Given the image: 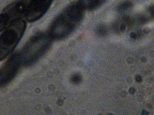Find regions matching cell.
Masks as SVG:
<instances>
[{
  "instance_id": "obj_1",
  "label": "cell",
  "mask_w": 154,
  "mask_h": 115,
  "mask_svg": "<svg viewBox=\"0 0 154 115\" xmlns=\"http://www.w3.org/2000/svg\"><path fill=\"white\" fill-rule=\"evenodd\" d=\"M24 21L17 20L11 23L0 36V60L7 57L19 43L25 30Z\"/></svg>"
},
{
  "instance_id": "obj_2",
  "label": "cell",
  "mask_w": 154,
  "mask_h": 115,
  "mask_svg": "<svg viewBox=\"0 0 154 115\" xmlns=\"http://www.w3.org/2000/svg\"><path fill=\"white\" fill-rule=\"evenodd\" d=\"M21 62L20 55L15 54L0 69V86L7 83L16 74Z\"/></svg>"
},
{
  "instance_id": "obj_3",
  "label": "cell",
  "mask_w": 154,
  "mask_h": 115,
  "mask_svg": "<svg viewBox=\"0 0 154 115\" xmlns=\"http://www.w3.org/2000/svg\"><path fill=\"white\" fill-rule=\"evenodd\" d=\"M29 0H16L5 8L4 14L9 19L10 23L21 20L26 13L29 7Z\"/></svg>"
},
{
  "instance_id": "obj_4",
  "label": "cell",
  "mask_w": 154,
  "mask_h": 115,
  "mask_svg": "<svg viewBox=\"0 0 154 115\" xmlns=\"http://www.w3.org/2000/svg\"><path fill=\"white\" fill-rule=\"evenodd\" d=\"M8 23L10 22L8 16L5 14H0V32L6 28Z\"/></svg>"
},
{
  "instance_id": "obj_5",
  "label": "cell",
  "mask_w": 154,
  "mask_h": 115,
  "mask_svg": "<svg viewBox=\"0 0 154 115\" xmlns=\"http://www.w3.org/2000/svg\"><path fill=\"white\" fill-rule=\"evenodd\" d=\"M136 79L137 81L140 82L142 80V77L140 76H137L136 78Z\"/></svg>"
},
{
  "instance_id": "obj_6",
  "label": "cell",
  "mask_w": 154,
  "mask_h": 115,
  "mask_svg": "<svg viewBox=\"0 0 154 115\" xmlns=\"http://www.w3.org/2000/svg\"><path fill=\"white\" fill-rule=\"evenodd\" d=\"M135 91V89H134V88H131V89H130V92L132 94H134Z\"/></svg>"
},
{
  "instance_id": "obj_7",
  "label": "cell",
  "mask_w": 154,
  "mask_h": 115,
  "mask_svg": "<svg viewBox=\"0 0 154 115\" xmlns=\"http://www.w3.org/2000/svg\"><path fill=\"white\" fill-rule=\"evenodd\" d=\"M147 114H148V113L146 111H143L142 112L141 115H147Z\"/></svg>"
}]
</instances>
